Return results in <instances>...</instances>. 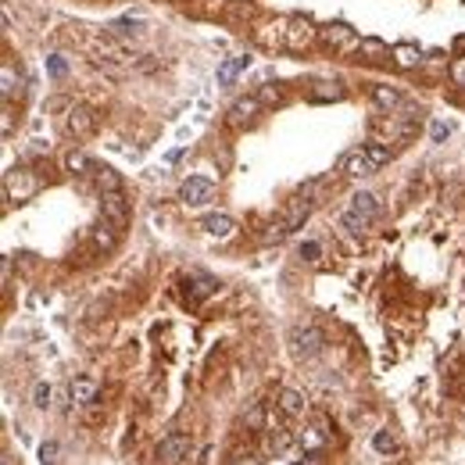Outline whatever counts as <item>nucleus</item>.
Masks as SVG:
<instances>
[{"instance_id":"f257e3e1","label":"nucleus","mask_w":465,"mask_h":465,"mask_svg":"<svg viewBox=\"0 0 465 465\" xmlns=\"http://www.w3.org/2000/svg\"><path fill=\"white\" fill-rule=\"evenodd\" d=\"M387 162H390V147H383V143H362V147L347 151L340 158V175L365 179V175H373L376 168H383Z\"/></svg>"},{"instance_id":"f03ea898","label":"nucleus","mask_w":465,"mask_h":465,"mask_svg":"<svg viewBox=\"0 0 465 465\" xmlns=\"http://www.w3.org/2000/svg\"><path fill=\"white\" fill-rule=\"evenodd\" d=\"M376 212H379L376 194H368V190H358V194L351 197V204L340 212V226H344L347 233H362V229H368V222L376 218Z\"/></svg>"},{"instance_id":"7ed1b4c3","label":"nucleus","mask_w":465,"mask_h":465,"mask_svg":"<svg viewBox=\"0 0 465 465\" xmlns=\"http://www.w3.org/2000/svg\"><path fill=\"white\" fill-rule=\"evenodd\" d=\"M40 190V175L29 172V168H11L4 175V201L14 204V201H29Z\"/></svg>"},{"instance_id":"20e7f679","label":"nucleus","mask_w":465,"mask_h":465,"mask_svg":"<svg viewBox=\"0 0 465 465\" xmlns=\"http://www.w3.org/2000/svg\"><path fill=\"white\" fill-rule=\"evenodd\" d=\"M290 344H294V355L308 362V358H315V355H323L326 333L318 329V326H297V329H290Z\"/></svg>"},{"instance_id":"39448f33","label":"nucleus","mask_w":465,"mask_h":465,"mask_svg":"<svg viewBox=\"0 0 465 465\" xmlns=\"http://www.w3.org/2000/svg\"><path fill=\"white\" fill-rule=\"evenodd\" d=\"M65 133L72 140H86L97 133V111H93L90 104H75L68 108V115H65Z\"/></svg>"},{"instance_id":"423d86ee","label":"nucleus","mask_w":465,"mask_h":465,"mask_svg":"<svg viewBox=\"0 0 465 465\" xmlns=\"http://www.w3.org/2000/svg\"><path fill=\"white\" fill-rule=\"evenodd\" d=\"M215 194H218V186H215V179H208V175H190L179 186V201L186 208H201L208 201H215Z\"/></svg>"},{"instance_id":"0eeeda50","label":"nucleus","mask_w":465,"mask_h":465,"mask_svg":"<svg viewBox=\"0 0 465 465\" xmlns=\"http://www.w3.org/2000/svg\"><path fill=\"white\" fill-rule=\"evenodd\" d=\"M101 218H108L118 233L129 229V201L122 197V190H115V194H101Z\"/></svg>"},{"instance_id":"6e6552de","label":"nucleus","mask_w":465,"mask_h":465,"mask_svg":"<svg viewBox=\"0 0 465 465\" xmlns=\"http://www.w3.org/2000/svg\"><path fill=\"white\" fill-rule=\"evenodd\" d=\"M186 455H190V437L186 433H168V437L158 444V458H162L165 465H179Z\"/></svg>"},{"instance_id":"1a4fd4ad","label":"nucleus","mask_w":465,"mask_h":465,"mask_svg":"<svg viewBox=\"0 0 465 465\" xmlns=\"http://www.w3.org/2000/svg\"><path fill=\"white\" fill-rule=\"evenodd\" d=\"M218 290V279L215 276H208V272H190V276H186V297L190 301H208V297H212Z\"/></svg>"},{"instance_id":"9d476101","label":"nucleus","mask_w":465,"mask_h":465,"mask_svg":"<svg viewBox=\"0 0 465 465\" xmlns=\"http://www.w3.org/2000/svg\"><path fill=\"white\" fill-rule=\"evenodd\" d=\"M104 33L122 40V43H129V40H140L143 33H147V22H143V18H118V22L104 25Z\"/></svg>"},{"instance_id":"9b49d317","label":"nucleus","mask_w":465,"mask_h":465,"mask_svg":"<svg viewBox=\"0 0 465 465\" xmlns=\"http://www.w3.org/2000/svg\"><path fill=\"white\" fill-rule=\"evenodd\" d=\"M308 97H312L315 104H329V101H344L347 90H344L340 79H318V83H312Z\"/></svg>"},{"instance_id":"f8f14e48","label":"nucleus","mask_w":465,"mask_h":465,"mask_svg":"<svg viewBox=\"0 0 465 465\" xmlns=\"http://www.w3.org/2000/svg\"><path fill=\"white\" fill-rule=\"evenodd\" d=\"M258 111H262V97H240L229 108V125H247L258 118Z\"/></svg>"},{"instance_id":"ddd939ff","label":"nucleus","mask_w":465,"mask_h":465,"mask_svg":"<svg viewBox=\"0 0 465 465\" xmlns=\"http://www.w3.org/2000/svg\"><path fill=\"white\" fill-rule=\"evenodd\" d=\"M276 408L286 415V419H297V415H304V394H297V390H290V387H283L279 394H276Z\"/></svg>"},{"instance_id":"4468645a","label":"nucleus","mask_w":465,"mask_h":465,"mask_svg":"<svg viewBox=\"0 0 465 465\" xmlns=\"http://www.w3.org/2000/svg\"><path fill=\"white\" fill-rule=\"evenodd\" d=\"M201 229H204L208 236H215V240H229V236L236 233V222H233L229 215H204Z\"/></svg>"},{"instance_id":"2eb2a0df","label":"nucleus","mask_w":465,"mask_h":465,"mask_svg":"<svg viewBox=\"0 0 465 465\" xmlns=\"http://www.w3.org/2000/svg\"><path fill=\"white\" fill-rule=\"evenodd\" d=\"M294 447V433L286 426H276V429H265V451L268 455H283Z\"/></svg>"},{"instance_id":"dca6fc26","label":"nucleus","mask_w":465,"mask_h":465,"mask_svg":"<svg viewBox=\"0 0 465 465\" xmlns=\"http://www.w3.org/2000/svg\"><path fill=\"white\" fill-rule=\"evenodd\" d=\"M373 101H376L383 111L405 108V97H401V90H397V86H387V83H376V86H373Z\"/></svg>"},{"instance_id":"f3484780","label":"nucleus","mask_w":465,"mask_h":465,"mask_svg":"<svg viewBox=\"0 0 465 465\" xmlns=\"http://www.w3.org/2000/svg\"><path fill=\"white\" fill-rule=\"evenodd\" d=\"M68 397L75 401V405H93V401H97V383L86 379V376H79V379L68 383Z\"/></svg>"},{"instance_id":"a211bd4d","label":"nucleus","mask_w":465,"mask_h":465,"mask_svg":"<svg viewBox=\"0 0 465 465\" xmlns=\"http://www.w3.org/2000/svg\"><path fill=\"white\" fill-rule=\"evenodd\" d=\"M118 236H122V233H118L115 226H111L108 218H101V226L93 229V247H97V251H115Z\"/></svg>"},{"instance_id":"6ab92c4d","label":"nucleus","mask_w":465,"mask_h":465,"mask_svg":"<svg viewBox=\"0 0 465 465\" xmlns=\"http://www.w3.org/2000/svg\"><path fill=\"white\" fill-rule=\"evenodd\" d=\"M251 65V58H229L218 65V86H233V79Z\"/></svg>"},{"instance_id":"aec40b11","label":"nucleus","mask_w":465,"mask_h":465,"mask_svg":"<svg viewBox=\"0 0 465 465\" xmlns=\"http://www.w3.org/2000/svg\"><path fill=\"white\" fill-rule=\"evenodd\" d=\"M329 429H326V419H318V426H308L301 433V447H308V451H318V447L326 444Z\"/></svg>"},{"instance_id":"412c9836","label":"nucleus","mask_w":465,"mask_h":465,"mask_svg":"<svg viewBox=\"0 0 465 465\" xmlns=\"http://www.w3.org/2000/svg\"><path fill=\"white\" fill-rule=\"evenodd\" d=\"M318 36H323V43H329V47H351L355 43V33H351L347 25H326Z\"/></svg>"},{"instance_id":"4be33fe9","label":"nucleus","mask_w":465,"mask_h":465,"mask_svg":"<svg viewBox=\"0 0 465 465\" xmlns=\"http://www.w3.org/2000/svg\"><path fill=\"white\" fill-rule=\"evenodd\" d=\"M394 61L401 68H415L423 61V51H419V47H412V43H401V47H394Z\"/></svg>"},{"instance_id":"5701e85b","label":"nucleus","mask_w":465,"mask_h":465,"mask_svg":"<svg viewBox=\"0 0 465 465\" xmlns=\"http://www.w3.org/2000/svg\"><path fill=\"white\" fill-rule=\"evenodd\" d=\"M244 426L254 429V433H265V429H268V426H265V405H262V401H254V405L244 412Z\"/></svg>"},{"instance_id":"b1692460","label":"nucleus","mask_w":465,"mask_h":465,"mask_svg":"<svg viewBox=\"0 0 465 465\" xmlns=\"http://www.w3.org/2000/svg\"><path fill=\"white\" fill-rule=\"evenodd\" d=\"M97 186H101V194H115V190H122L118 172L115 168H97Z\"/></svg>"},{"instance_id":"393cba45","label":"nucleus","mask_w":465,"mask_h":465,"mask_svg":"<svg viewBox=\"0 0 465 465\" xmlns=\"http://www.w3.org/2000/svg\"><path fill=\"white\" fill-rule=\"evenodd\" d=\"M312 40V25L308 22H294V29H290V33H286V47H304V43H308Z\"/></svg>"},{"instance_id":"a878e982","label":"nucleus","mask_w":465,"mask_h":465,"mask_svg":"<svg viewBox=\"0 0 465 465\" xmlns=\"http://www.w3.org/2000/svg\"><path fill=\"white\" fill-rule=\"evenodd\" d=\"M65 168H68V172H90L93 165H90V158H86L83 151H68V154H65Z\"/></svg>"},{"instance_id":"bb28decb","label":"nucleus","mask_w":465,"mask_h":465,"mask_svg":"<svg viewBox=\"0 0 465 465\" xmlns=\"http://www.w3.org/2000/svg\"><path fill=\"white\" fill-rule=\"evenodd\" d=\"M373 447H376L379 455H390V451H394V437H390L387 429H379L376 437H373Z\"/></svg>"},{"instance_id":"cd10ccee","label":"nucleus","mask_w":465,"mask_h":465,"mask_svg":"<svg viewBox=\"0 0 465 465\" xmlns=\"http://www.w3.org/2000/svg\"><path fill=\"white\" fill-rule=\"evenodd\" d=\"M33 405L36 408H51V387H47V383H36V387H33Z\"/></svg>"},{"instance_id":"c85d7f7f","label":"nucleus","mask_w":465,"mask_h":465,"mask_svg":"<svg viewBox=\"0 0 465 465\" xmlns=\"http://www.w3.org/2000/svg\"><path fill=\"white\" fill-rule=\"evenodd\" d=\"M47 72H51L54 79H61V75L68 72V65H65V58H61V54H51V58H47Z\"/></svg>"},{"instance_id":"c756f323","label":"nucleus","mask_w":465,"mask_h":465,"mask_svg":"<svg viewBox=\"0 0 465 465\" xmlns=\"http://www.w3.org/2000/svg\"><path fill=\"white\" fill-rule=\"evenodd\" d=\"M301 258L318 262V258H323V244H315V240H308V244H301Z\"/></svg>"},{"instance_id":"7c9ffc66","label":"nucleus","mask_w":465,"mask_h":465,"mask_svg":"<svg viewBox=\"0 0 465 465\" xmlns=\"http://www.w3.org/2000/svg\"><path fill=\"white\" fill-rule=\"evenodd\" d=\"M40 462H43V465H54V462H58V444H54V440H47V444L40 447Z\"/></svg>"},{"instance_id":"2f4dec72","label":"nucleus","mask_w":465,"mask_h":465,"mask_svg":"<svg viewBox=\"0 0 465 465\" xmlns=\"http://www.w3.org/2000/svg\"><path fill=\"white\" fill-rule=\"evenodd\" d=\"M0 83H4V86H0V90H4V97H11V93H14V68H11V65H4V72H0Z\"/></svg>"},{"instance_id":"473e14b6","label":"nucleus","mask_w":465,"mask_h":465,"mask_svg":"<svg viewBox=\"0 0 465 465\" xmlns=\"http://www.w3.org/2000/svg\"><path fill=\"white\" fill-rule=\"evenodd\" d=\"M447 136H451V125H447V122H437V125H433V143H444Z\"/></svg>"},{"instance_id":"72a5a7b5","label":"nucleus","mask_w":465,"mask_h":465,"mask_svg":"<svg viewBox=\"0 0 465 465\" xmlns=\"http://www.w3.org/2000/svg\"><path fill=\"white\" fill-rule=\"evenodd\" d=\"M451 79H455L458 86H465V58H458L455 65H451Z\"/></svg>"},{"instance_id":"f704fd0d","label":"nucleus","mask_w":465,"mask_h":465,"mask_svg":"<svg viewBox=\"0 0 465 465\" xmlns=\"http://www.w3.org/2000/svg\"><path fill=\"white\" fill-rule=\"evenodd\" d=\"M233 465H262L258 455H233Z\"/></svg>"},{"instance_id":"c9c22d12","label":"nucleus","mask_w":465,"mask_h":465,"mask_svg":"<svg viewBox=\"0 0 465 465\" xmlns=\"http://www.w3.org/2000/svg\"><path fill=\"white\" fill-rule=\"evenodd\" d=\"M262 101H279V90H272V86H265V90H262Z\"/></svg>"}]
</instances>
